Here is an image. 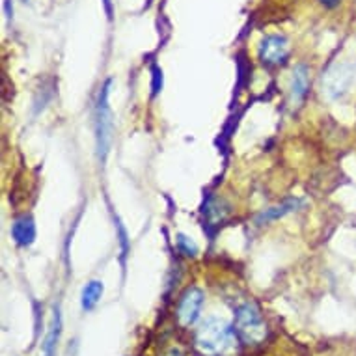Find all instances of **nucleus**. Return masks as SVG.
<instances>
[{"mask_svg": "<svg viewBox=\"0 0 356 356\" xmlns=\"http://www.w3.org/2000/svg\"><path fill=\"white\" fill-rule=\"evenodd\" d=\"M60 336H62V312H60V306H54L53 319H51V325H49L47 338L43 341V356H56Z\"/></svg>", "mask_w": 356, "mask_h": 356, "instance_id": "9", "label": "nucleus"}, {"mask_svg": "<svg viewBox=\"0 0 356 356\" xmlns=\"http://www.w3.org/2000/svg\"><path fill=\"white\" fill-rule=\"evenodd\" d=\"M112 79L101 86L95 105V147H97V159L101 164H105L112 146V135H114V120L108 105V94H111Z\"/></svg>", "mask_w": 356, "mask_h": 356, "instance_id": "2", "label": "nucleus"}, {"mask_svg": "<svg viewBox=\"0 0 356 356\" xmlns=\"http://www.w3.org/2000/svg\"><path fill=\"white\" fill-rule=\"evenodd\" d=\"M235 332L246 345L261 343L267 336V325L263 321L259 309L254 304H243L235 314Z\"/></svg>", "mask_w": 356, "mask_h": 356, "instance_id": "3", "label": "nucleus"}, {"mask_svg": "<svg viewBox=\"0 0 356 356\" xmlns=\"http://www.w3.org/2000/svg\"><path fill=\"white\" fill-rule=\"evenodd\" d=\"M12 237L19 246H30L35 241L34 218L29 215L19 216L12 224Z\"/></svg>", "mask_w": 356, "mask_h": 356, "instance_id": "8", "label": "nucleus"}, {"mask_svg": "<svg viewBox=\"0 0 356 356\" xmlns=\"http://www.w3.org/2000/svg\"><path fill=\"white\" fill-rule=\"evenodd\" d=\"M163 90V71L159 65L152 67V94L157 95Z\"/></svg>", "mask_w": 356, "mask_h": 356, "instance_id": "13", "label": "nucleus"}, {"mask_svg": "<svg viewBox=\"0 0 356 356\" xmlns=\"http://www.w3.org/2000/svg\"><path fill=\"white\" fill-rule=\"evenodd\" d=\"M291 103L293 105H300L302 99L306 97L309 90V70L308 65L298 64L293 67L291 73Z\"/></svg>", "mask_w": 356, "mask_h": 356, "instance_id": "7", "label": "nucleus"}, {"mask_svg": "<svg viewBox=\"0 0 356 356\" xmlns=\"http://www.w3.org/2000/svg\"><path fill=\"white\" fill-rule=\"evenodd\" d=\"M204 291L200 287H188L181 295L179 306H177V319L183 327H193L200 319L202 308H204Z\"/></svg>", "mask_w": 356, "mask_h": 356, "instance_id": "5", "label": "nucleus"}, {"mask_svg": "<svg viewBox=\"0 0 356 356\" xmlns=\"http://www.w3.org/2000/svg\"><path fill=\"white\" fill-rule=\"evenodd\" d=\"M289 56V41L284 35H267L259 43V58L267 65L284 64Z\"/></svg>", "mask_w": 356, "mask_h": 356, "instance_id": "6", "label": "nucleus"}, {"mask_svg": "<svg viewBox=\"0 0 356 356\" xmlns=\"http://www.w3.org/2000/svg\"><path fill=\"white\" fill-rule=\"evenodd\" d=\"M235 330L229 323L211 317L196 332V347L205 356H224L234 349Z\"/></svg>", "mask_w": 356, "mask_h": 356, "instance_id": "1", "label": "nucleus"}, {"mask_svg": "<svg viewBox=\"0 0 356 356\" xmlns=\"http://www.w3.org/2000/svg\"><path fill=\"white\" fill-rule=\"evenodd\" d=\"M355 79V65L341 62L330 65V70L323 75V94L328 99H341L349 92L350 84Z\"/></svg>", "mask_w": 356, "mask_h": 356, "instance_id": "4", "label": "nucleus"}, {"mask_svg": "<svg viewBox=\"0 0 356 356\" xmlns=\"http://www.w3.org/2000/svg\"><path fill=\"white\" fill-rule=\"evenodd\" d=\"M319 2H321L325 8H336L339 6V2H341V0H319Z\"/></svg>", "mask_w": 356, "mask_h": 356, "instance_id": "14", "label": "nucleus"}, {"mask_svg": "<svg viewBox=\"0 0 356 356\" xmlns=\"http://www.w3.org/2000/svg\"><path fill=\"white\" fill-rule=\"evenodd\" d=\"M103 291H105V286L101 280H92L88 282L86 286L82 287L81 293V306L84 312H90L97 306V302L103 297Z\"/></svg>", "mask_w": 356, "mask_h": 356, "instance_id": "10", "label": "nucleus"}, {"mask_svg": "<svg viewBox=\"0 0 356 356\" xmlns=\"http://www.w3.org/2000/svg\"><path fill=\"white\" fill-rule=\"evenodd\" d=\"M177 246H179V250L185 254V256H196L198 254V245L194 243L191 237H187L185 234H179L177 235Z\"/></svg>", "mask_w": 356, "mask_h": 356, "instance_id": "12", "label": "nucleus"}, {"mask_svg": "<svg viewBox=\"0 0 356 356\" xmlns=\"http://www.w3.org/2000/svg\"><path fill=\"white\" fill-rule=\"evenodd\" d=\"M300 205L298 200H287L284 202L282 205H275V207H269V209H265L261 215L257 216V224H267V222H273V220H278L282 216L289 215L293 211H297V207Z\"/></svg>", "mask_w": 356, "mask_h": 356, "instance_id": "11", "label": "nucleus"}]
</instances>
